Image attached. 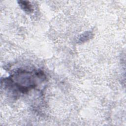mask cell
Returning <instances> with one entry per match:
<instances>
[{
    "label": "cell",
    "instance_id": "obj_1",
    "mask_svg": "<svg viewBox=\"0 0 126 126\" xmlns=\"http://www.w3.org/2000/svg\"><path fill=\"white\" fill-rule=\"evenodd\" d=\"M45 77L42 71L35 72L19 70L8 78H4L1 84L8 89L25 94L37 86V79H43Z\"/></svg>",
    "mask_w": 126,
    "mask_h": 126
},
{
    "label": "cell",
    "instance_id": "obj_2",
    "mask_svg": "<svg viewBox=\"0 0 126 126\" xmlns=\"http://www.w3.org/2000/svg\"><path fill=\"white\" fill-rule=\"evenodd\" d=\"M21 8L27 13H31L33 12V8L32 4L28 1L19 0L18 1Z\"/></svg>",
    "mask_w": 126,
    "mask_h": 126
},
{
    "label": "cell",
    "instance_id": "obj_3",
    "mask_svg": "<svg viewBox=\"0 0 126 126\" xmlns=\"http://www.w3.org/2000/svg\"><path fill=\"white\" fill-rule=\"evenodd\" d=\"M92 35V33L89 32H86L84 34L81 36L80 38L79 39V40L81 41V42H84L85 41H86L91 38V36Z\"/></svg>",
    "mask_w": 126,
    "mask_h": 126
}]
</instances>
